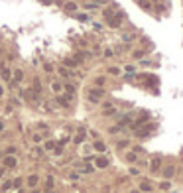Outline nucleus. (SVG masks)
I'll return each instance as SVG.
<instances>
[{
    "label": "nucleus",
    "mask_w": 183,
    "mask_h": 193,
    "mask_svg": "<svg viewBox=\"0 0 183 193\" xmlns=\"http://www.w3.org/2000/svg\"><path fill=\"white\" fill-rule=\"evenodd\" d=\"M122 20H124V12H122V10H116V12L109 18V26L110 28H120Z\"/></svg>",
    "instance_id": "nucleus-1"
},
{
    "label": "nucleus",
    "mask_w": 183,
    "mask_h": 193,
    "mask_svg": "<svg viewBox=\"0 0 183 193\" xmlns=\"http://www.w3.org/2000/svg\"><path fill=\"white\" fill-rule=\"evenodd\" d=\"M103 96H104V89L103 87H96V89H91L89 91V101H91V103H99Z\"/></svg>",
    "instance_id": "nucleus-2"
},
{
    "label": "nucleus",
    "mask_w": 183,
    "mask_h": 193,
    "mask_svg": "<svg viewBox=\"0 0 183 193\" xmlns=\"http://www.w3.org/2000/svg\"><path fill=\"white\" fill-rule=\"evenodd\" d=\"M55 101H57V105H59V106L67 109V106H69V103H71V96H69V95H59Z\"/></svg>",
    "instance_id": "nucleus-3"
},
{
    "label": "nucleus",
    "mask_w": 183,
    "mask_h": 193,
    "mask_svg": "<svg viewBox=\"0 0 183 193\" xmlns=\"http://www.w3.org/2000/svg\"><path fill=\"white\" fill-rule=\"evenodd\" d=\"M2 164L6 165V168H16V165H18V160H16V156H4Z\"/></svg>",
    "instance_id": "nucleus-4"
},
{
    "label": "nucleus",
    "mask_w": 183,
    "mask_h": 193,
    "mask_svg": "<svg viewBox=\"0 0 183 193\" xmlns=\"http://www.w3.org/2000/svg\"><path fill=\"white\" fill-rule=\"evenodd\" d=\"M142 79H144V83H146V85H150V87L158 85V77H155V75H142Z\"/></svg>",
    "instance_id": "nucleus-5"
},
{
    "label": "nucleus",
    "mask_w": 183,
    "mask_h": 193,
    "mask_svg": "<svg viewBox=\"0 0 183 193\" xmlns=\"http://www.w3.org/2000/svg\"><path fill=\"white\" fill-rule=\"evenodd\" d=\"M154 128H155V124H146V126H144V128H142V130H138L136 134H138V136H140V138H144V136H148V134H150V132H152V130H154Z\"/></svg>",
    "instance_id": "nucleus-6"
},
{
    "label": "nucleus",
    "mask_w": 183,
    "mask_h": 193,
    "mask_svg": "<svg viewBox=\"0 0 183 193\" xmlns=\"http://www.w3.org/2000/svg\"><path fill=\"white\" fill-rule=\"evenodd\" d=\"M161 168V158H154L152 162H150V169L152 171H158Z\"/></svg>",
    "instance_id": "nucleus-7"
},
{
    "label": "nucleus",
    "mask_w": 183,
    "mask_h": 193,
    "mask_svg": "<svg viewBox=\"0 0 183 193\" xmlns=\"http://www.w3.org/2000/svg\"><path fill=\"white\" fill-rule=\"evenodd\" d=\"M95 164H96V168H100V169H103V168H109V160H106V158H96L95 160Z\"/></svg>",
    "instance_id": "nucleus-8"
},
{
    "label": "nucleus",
    "mask_w": 183,
    "mask_h": 193,
    "mask_svg": "<svg viewBox=\"0 0 183 193\" xmlns=\"http://www.w3.org/2000/svg\"><path fill=\"white\" fill-rule=\"evenodd\" d=\"M173 175H175V168H173V165H168V168L164 169V178L169 179V178H173Z\"/></svg>",
    "instance_id": "nucleus-9"
},
{
    "label": "nucleus",
    "mask_w": 183,
    "mask_h": 193,
    "mask_svg": "<svg viewBox=\"0 0 183 193\" xmlns=\"http://www.w3.org/2000/svg\"><path fill=\"white\" fill-rule=\"evenodd\" d=\"M63 65H65V67H77L79 61H77V59H71V57H67V59H63Z\"/></svg>",
    "instance_id": "nucleus-10"
},
{
    "label": "nucleus",
    "mask_w": 183,
    "mask_h": 193,
    "mask_svg": "<svg viewBox=\"0 0 183 193\" xmlns=\"http://www.w3.org/2000/svg\"><path fill=\"white\" fill-rule=\"evenodd\" d=\"M73 140H75V144H83V142H85V130H79L77 136H75Z\"/></svg>",
    "instance_id": "nucleus-11"
},
{
    "label": "nucleus",
    "mask_w": 183,
    "mask_h": 193,
    "mask_svg": "<svg viewBox=\"0 0 183 193\" xmlns=\"http://www.w3.org/2000/svg\"><path fill=\"white\" fill-rule=\"evenodd\" d=\"M93 148L96 150V152H106V146H104V142H100V140H96Z\"/></svg>",
    "instance_id": "nucleus-12"
},
{
    "label": "nucleus",
    "mask_w": 183,
    "mask_h": 193,
    "mask_svg": "<svg viewBox=\"0 0 183 193\" xmlns=\"http://www.w3.org/2000/svg\"><path fill=\"white\" fill-rule=\"evenodd\" d=\"M37 181H40V178H37V175L34 174V175H30V178H28V185H30V187H36V185H37Z\"/></svg>",
    "instance_id": "nucleus-13"
},
{
    "label": "nucleus",
    "mask_w": 183,
    "mask_h": 193,
    "mask_svg": "<svg viewBox=\"0 0 183 193\" xmlns=\"http://www.w3.org/2000/svg\"><path fill=\"white\" fill-rule=\"evenodd\" d=\"M10 77H12V73H10V69H8V67H2V79H4V81H8Z\"/></svg>",
    "instance_id": "nucleus-14"
},
{
    "label": "nucleus",
    "mask_w": 183,
    "mask_h": 193,
    "mask_svg": "<svg viewBox=\"0 0 183 193\" xmlns=\"http://www.w3.org/2000/svg\"><path fill=\"white\" fill-rule=\"evenodd\" d=\"M63 89H65V93H67L69 96L75 95V87H73V85H63Z\"/></svg>",
    "instance_id": "nucleus-15"
},
{
    "label": "nucleus",
    "mask_w": 183,
    "mask_h": 193,
    "mask_svg": "<svg viewBox=\"0 0 183 193\" xmlns=\"http://www.w3.org/2000/svg\"><path fill=\"white\" fill-rule=\"evenodd\" d=\"M22 79H24V73L20 71V69H16V73H14V81H16V83H20Z\"/></svg>",
    "instance_id": "nucleus-16"
},
{
    "label": "nucleus",
    "mask_w": 183,
    "mask_h": 193,
    "mask_svg": "<svg viewBox=\"0 0 183 193\" xmlns=\"http://www.w3.org/2000/svg\"><path fill=\"white\" fill-rule=\"evenodd\" d=\"M59 75H61V77H71V71H67V67H59Z\"/></svg>",
    "instance_id": "nucleus-17"
},
{
    "label": "nucleus",
    "mask_w": 183,
    "mask_h": 193,
    "mask_svg": "<svg viewBox=\"0 0 183 193\" xmlns=\"http://www.w3.org/2000/svg\"><path fill=\"white\" fill-rule=\"evenodd\" d=\"M65 10H67V12H75V10H77V4H75V2H67L65 4Z\"/></svg>",
    "instance_id": "nucleus-18"
},
{
    "label": "nucleus",
    "mask_w": 183,
    "mask_h": 193,
    "mask_svg": "<svg viewBox=\"0 0 183 193\" xmlns=\"http://www.w3.org/2000/svg\"><path fill=\"white\" fill-rule=\"evenodd\" d=\"M140 189L142 191H152V185H150L148 181H142V183H140Z\"/></svg>",
    "instance_id": "nucleus-19"
},
{
    "label": "nucleus",
    "mask_w": 183,
    "mask_h": 193,
    "mask_svg": "<svg viewBox=\"0 0 183 193\" xmlns=\"http://www.w3.org/2000/svg\"><path fill=\"white\" fill-rule=\"evenodd\" d=\"M51 89H53V91H55V93H61V89H63V85L55 81V83H51Z\"/></svg>",
    "instance_id": "nucleus-20"
},
{
    "label": "nucleus",
    "mask_w": 183,
    "mask_h": 193,
    "mask_svg": "<svg viewBox=\"0 0 183 193\" xmlns=\"http://www.w3.org/2000/svg\"><path fill=\"white\" fill-rule=\"evenodd\" d=\"M49 189H53V178L45 179V191H49Z\"/></svg>",
    "instance_id": "nucleus-21"
},
{
    "label": "nucleus",
    "mask_w": 183,
    "mask_h": 193,
    "mask_svg": "<svg viewBox=\"0 0 183 193\" xmlns=\"http://www.w3.org/2000/svg\"><path fill=\"white\" fill-rule=\"evenodd\" d=\"M55 146H57V144H55V142H53V140H47L44 148H45V150H53V148H55Z\"/></svg>",
    "instance_id": "nucleus-22"
},
{
    "label": "nucleus",
    "mask_w": 183,
    "mask_h": 193,
    "mask_svg": "<svg viewBox=\"0 0 183 193\" xmlns=\"http://www.w3.org/2000/svg\"><path fill=\"white\" fill-rule=\"evenodd\" d=\"M12 187H14V185H12V181H4V183H2V189H4V191L12 189Z\"/></svg>",
    "instance_id": "nucleus-23"
},
{
    "label": "nucleus",
    "mask_w": 183,
    "mask_h": 193,
    "mask_svg": "<svg viewBox=\"0 0 183 193\" xmlns=\"http://www.w3.org/2000/svg\"><path fill=\"white\" fill-rule=\"evenodd\" d=\"M12 185L16 187V189H20V185H22V178H16V179L12 181Z\"/></svg>",
    "instance_id": "nucleus-24"
},
{
    "label": "nucleus",
    "mask_w": 183,
    "mask_h": 193,
    "mask_svg": "<svg viewBox=\"0 0 183 193\" xmlns=\"http://www.w3.org/2000/svg\"><path fill=\"white\" fill-rule=\"evenodd\" d=\"M95 83H96V87H103V85H104V77H96Z\"/></svg>",
    "instance_id": "nucleus-25"
},
{
    "label": "nucleus",
    "mask_w": 183,
    "mask_h": 193,
    "mask_svg": "<svg viewBox=\"0 0 183 193\" xmlns=\"http://www.w3.org/2000/svg\"><path fill=\"white\" fill-rule=\"evenodd\" d=\"M160 187H161V189H169V187H171V183H169V181H161V183H160Z\"/></svg>",
    "instance_id": "nucleus-26"
},
{
    "label": "nucleus",
    "mask_w": 183,
    "mask_h": 193,
    "mask_svg": "<svg viewBox=\"0 0 183 193\" xmlns=\"http://www.w3.org/2000/svg\"><path fill=\"white\" fill-rule=\"evenodd\" d=\"M6 154H8V156H14V154H16V148H14V146H8Z\"/></svg>",
    "instance_id": "nucleus-27"
},
{
    "label": "nucleus",
    "mask_w": 183,
    "mask_h": 193,
    "mask_svg": "<svg viewBox=\"0 0 183 193\" xmlns=\"http://www.w3.org/2000/svg\"><path fill=\"white\" fill-rule=\"evenodd\" d=\"M109 73H110V75H118V73H120V69H118V67H110Z\"/></svg>",
    "instance_id": "nucleus-28"
},
{
    "label": "nucleus",
    "mask_w": 183,
    "mask_h": 193,
    "mask_svg": "<svg viewBox=\"0 0 183 193\" xmlns=\"http://www.w3.org/2000/svg\"><path fill=\"white\" fill-rule=\"evenodd\" d=\"M126 160L128 162H136V154H126Z\"/></svg>",
    "instance_id": "nucleus-29"
},
{
    "label": "nucleus",
    "mask_w": 183,
    "mask_h": 193,
    "mask_svg": "<svg viewBox=\"0 0 183 193\" xmlns=\"http://www.w3.org/2000/svg\"><path fill=\"white\" fill-rule=\"evenodd\" d=\"M128 146V140H120L118 142V148H126Z\"/></svg>",
    "instance_id": "nucleus-30"
},
{
    "label": "nucleus",
    "mask_w": 183,
    "mask_h": 193,
    "mask_svg": "<svg viewBox=\"0 0 183 193\" xmlns=\"http://www.w3.org/2000/svg\"><path fill=\"white\" fill-rule=\"evenodd\" d=\"M44 69H45V71H47V73H51V71H53V67L49 65V63H45V65H44Z\"/></svg>",
    "instance_id": "nucleus-31"
},
{
    "label": "nucleus",
    "mask_w": 183,
    "mask_h": 193,
    "mask_svg": "<svg viewBox=\"0 0 183 193\" xmlns=\"http://www.w3.org/2000/svg\"><path fill=\"white\" fill-rule=\"evenodd\" d=\"M81 171H85V174H91V171H93V168H91V165H87V168H83Z\"/></svg>",
    "instance_id": "nucleus-32"
},
{
    "label": "nucleus",
    "mask_w": 183,
    "mask_h": 193,
    "mask_svg": "<svg viewBox=\"0 0 183 193\" xmlns=\"http://www.w3.org/2000/svg\"><path fill=\"white\" fill-rule=\"evenodd\" d=\"M104 57H112V49H104Z\"/></svg>",
    "instance_id": "nucleus-33"
},
{
    "label": "nucleus",
    "mask_w": 183,
    "mask_h": 193,
    "mask_svg": "<svg viewBox=\"0 0 183 193\" xmlns=\"http://www.w3.org/2000/svg\"><path fill=\"white\" fill-rule=\"evenodd\" d=\"M142 55H144V51H134V57H138V59H140Z\"/></svg>",
    "instance_id": "nucleus-34"
},
{
    "label": "nucleus",
    "mask_w": 183,
    "mask_h": 193,
    "mask_svg": "<svg viewBox=\"0 0 183 193\" xmlns=\"http://www.w3.org/2000/svg\"><path fill=\"white\" fill-rule=\"evenodd\" d=\"M41 4H45V6H49V4H53V0H41Z\"/></svg>",
    "instance_id": "nucleus-35"
},
{
    "label": "nucleus",
    "mask_w": 183,
    "mask_h": 193,
    "mask_svg": "<svg viewBox=\"0 0 183 193\" xmlns=\"http://www.w3.org/2000/svg\"><path fill=\"white\" fill-rule=\"evenodd\" d=\"M0 130H4V122L2 120H0Z\"/></svg>",
    "instance_id": "nucleus-36"
},
{
    "label": "nucleus",
    "mask_w": 183,
    "mask_h": 193,
    "mask_svg": "<svg viewBox=\"0 0 183 193\" xmlns=\"http://www.w3.org/2000/svg\"><path fill=\"white\" fill-rule=\"evenodd\" d=\"M2 95H4V89H2V87H0V96H2Z\"/></svg>",
    "instance_id": "nucleus-37"
},
{
    "label": "nucleus",
    "mask_w": 183,
    "mask_h": 193,
    "mask_svg": "<svg viewBox=\"0 0 183 193\" xmlns=\"http://www.w3.org/2000/svg\"><path fill=\"white\" fill-rule=\"evenodd\" d=\"M2 175H4V169H0V178H2Z\"/></svg>",
    "instance_id": "nucleus-38"
},
{
    "label": "nucleus",
    "mask_w": 183,
    "mask_h": 193,
    "mask_svg": "<svg viewBox=\"0 0 183 193\" xmlns=\"http://www.w3.org/2000/svg\"><path fill=\"white\" fill-rule=\"evenodd\" d=\"M16 193H24V191H22V189H18V191H16Z\"/></svg>",
    "instance_id": "nucleus-39"
},
{
    "label": "nucleus",
    "mask_w": 183,
    "mask_h": 193,
    "mask_svg": "<svg viewBox=\"0 0 183 193\" xmlns=\"http://www.w3.org/2000/svg\"><path fill=\"white\" fill-rule=\"evenodd\" d=\"M45 193H53V189H49V191H45Z\"/></svg>",
    "instance_id": "nucleus-40"
},
{
    "label": "nucleus",
    "mask_w": 183,
    "mask_h": 193,
    "mask_svg": "<svg viewBox=\"0 0 183 193\" xmlns=\"http://www.w3.org/2000/svg\"><path fill=\"white\" fill-rule=\"evenodd\" d=\"M136 2H138V4H140V2H144V0H136Z\"/></svg>",
    "instance_id": "nucleus-41"
},
{
    "label": "nucleus",
    "mask_w": 183,
    "mask_h": 193,
    "mask_svg": "<svg viewBox=\"0 0 183 193\" xmlns=\"http://www.w3.org/2000/svg\"><path fill=\"white\" fill-rule=\"evenodd\" d=\"M32 193H40V191H36V189H34V191H32Z\"/></svg>",
    "instance_id": "nucleus-42"
},
{
    "label": "nucleus",
    "mask_w": 183,
    "mask_h": 193,
    "mask_svg": "<svg viewBox=\"0 0 183 193\" xmlns=\"http://www.w3.org/2000/svg\"><path fill=\"white\" fill-rule=\"evenodd\" d=\"M132 193H138V191H132Z\"/></svg>",
    "instance_id": "nucleus-43"
}]
</instances>
